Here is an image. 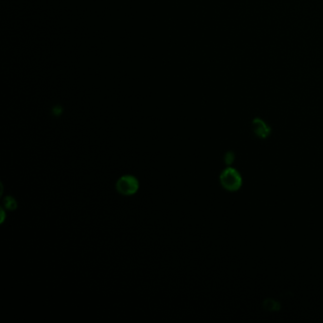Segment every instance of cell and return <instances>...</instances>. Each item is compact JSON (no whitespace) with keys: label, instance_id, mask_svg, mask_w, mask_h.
<instances>
[{"label":"cell","instance_id":"cell-4","mask_svg":"<svg viewBox=\"0 0 323 323\" xmlns=\"http://www.w3.org/2000/svg\"><path fill=\"white\" fill-rule=\"evenodd\" d=\"M234 160V154L232 152H229L225 156V161L228 165H231Z\"/></svg>","mask_w":323,"mask_h":323},{"label":"cell","instance_id":"cell-3","mask_svg":"<svg viewBox=\"0 0 323 323\" xmlns=\"http://www.w3.org/2000/svg\"><path fill=\"white\" fill-rule=\"evenodd\" d=\"M252 129H253L254 134L261 138H266L271 133V129L266 124V123H264L261 119H259V118L253 120Z\"/></svg>","mask_w":323,"mask_h":323},{"label":"cell","instance_id":"cell-1","mask_svg":"<svg viewBox=\"0 0 323 323\" xmlns=\"http://www.w3.org/2000/svg\"><path fill=\"white\" fill-rule=\"evenodd\" d=\"M220 182L224 189L230 192H236L243 184V179L236 169L227 168L220 175Z\"/></svg>","mask_w":323,"mask_h":323},{"label":"cell","instance_id":"cell-2","mask_svg":"<svg viewBox=\"0 0 323 323\" xmlns=\"http://www.w3.org/2000/svg\"><path fill=\"white\" fill-rule=\"evenodd\" d=\"M117 191L123 195H133L138 191L139 183L138 180L133 175H123L122 176L116 185Z\"/></svg>","mask_w":323,"mask_h":323}]
</instances>
